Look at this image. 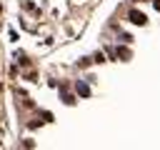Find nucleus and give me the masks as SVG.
I'll use <instances>...</instances> for the list:
<instances>
[{"label": "nucleus", "instance_id": "f257e3e1", "mask_svg": "<svg viewBox=\"0 0 160 150\" xmlns=\"http://www.w3.org/2000/svg\"><path fill=\"white\" fill-rule=\"evenodd\" d=\"M130 18H133V23H140V25L145 23V15H138V13H133Z\"/></svg>", "mask_w": 160, "mask_h": 150}]
</instances>
